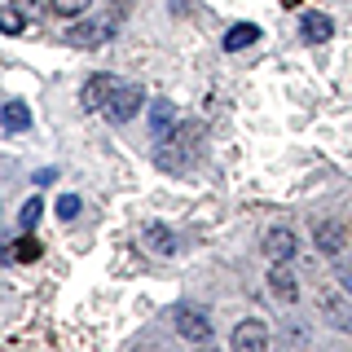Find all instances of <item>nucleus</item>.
<instances>
[{"mask_svg":"<svg viewBox=\"0 0 352 352\" xmlns=\"http://www.w3.org/2000/svg\"><path fill=\"white\" fill-rule=\"evenodd\" d=\"M282 5H300V0H282Z\"/></svg>","mask_w":352,"mask_h":352,"instance_id":"23","label":"nucleus"},{"mask_svg":"<svg viewBox=\"0 0 352 352\" xmlns=\"http://www.w3.org/2000/svg\"><path fill=\"white\" fill-rule=\"evenodd\" d=\"M58 216L71 225V220L80 216V198H75V194H62V198H58Z\"/></svg>","mask_w":352,"mask_h":352,"instance_id":"19","label":"nucleus"},{"mask_svg":"<svg viewBox=\"0 0 352 352\" xmlns=\"http://www.w3.org/2000/svg\"><path fill=\"white\" fill-rule=\"evenodd\" d=\"M203 137H207V128L198 124H176L168 137H159V150H154V163H159L163 172H181V168H190V163L198 159V150H203Z\"/></svg>","mask_w":352,"mask_h":352,"instance_id":"1","label":"nucleus"},{"mask_svg":"<svg viewBox=\"0 0 352 352\" xmlns=\"http://www.w3.org/2000/svg\"><path fill=\"white\" fill-rule=\"evenodd\" d=\"M88 5H93V0H49V9L58 18H75V14H84Z\"/></svg>","mask_w":352,"mask_h":352,"instance_id":"18","label":"nucleus"},{"mask_svg":"<svg viewBox=\"0 0 352 352\" xmlns=\"http://www.w3.org/2000/svg\"><path fill=\"white\" fill-rule=\"evenodd\" d=\"M172 322H176V335L190 339V344H207L212 339V313H203L198 304H176Z\"/></svg>","mask_w":352,"mask_h":352,"instance_id":"2","label":"nucleus"},{"mask_svg":"<svg viewBox=\"0 0 352 352\" xmlns=\"http://www.w3.org/2000/svg\"><path fill=\"white\" fill-rule=\"evenodd\" d=\"M141 106H146V93H141V84H124V80H119V88L110 93V102H106V119H115V124H128V119L141 115Z\"/></svg>","mask_w":352,"mask_h":352,"instance_id":"3","label":"nucleus"},{"mask_svg":"<svg viewBox=\"0 0 352 352\" xmlns=\"http://www.w3.org/2000/svg\"><path fill=\"white\" fill-rule=\"evenodd\" d=\"M115 22H119V18H97V22H80V27H71V36H66V40H71L75 49H97V44H102V40H110V36H115Z\"/></svg>","mask_w":352,"mask_h":352,"instance_id":"5","label":"nucleus"},{"mask_svg":"<svg viewBox=\"0 0 352 352\" xmlns=\"http://www.w3.org/2000/svg\"><path fill=\"white\" fill-rule=\"evenodd\" d=\"M119 88V80L115 75H93V80L84 84V93H80V102L88 106V110H106V102H110V93Z\"/></svg>","mask_w":352,"mask_h":352,"instance_id":"10","label":"nucleus"},{"mask_svg":"<svg viewBox=\"0 0 352 352\" xmlns=\"http://www.w3.org/2000/svg\"><path fill=\"white\" fill-rule=\"evenodd\" d=\"M330 36H335V22H330L326 14H304L300 18V40L304 44H326Z\"/></svg>","mask_w":352,"mask_h":352,"instance_id":"11","label":"nucleus"},{"mask_svg":"<svg viewBox=\"0 0 352 352\" xmlns=\"http://www.w3.org/2000/svg\"><path fill=\"white\" fill-rule=\"evenodd\" d=\"M264 256L269 260H282V264H291L295 260V251H300V242H295V229H286V225H273L269 234H264Z\"/></svg>","mask_w":352,"mask_h":352,"instance_id":"6","label":"nucleus"},{"mask_svg":"<svg viewBox=\"0 0 352 352\" xmlns=\"http://www.w3.org/2000/svg\"><path fill=\"white\" fill-rule=\"evenodd\" d=\"M5 128H9V132L31 128V110H27V102H9V106H5Z\"/></svg>","mask_w":352,"mask_h":352,"instance_id":"15","label":"nucleus"},{"mask_svg":"<svg viewBox=\"0 0 352 352\" xmlns=\"http://www.w3.org/2000/svg\"><path fill=\"white\" fill-rule=\"evenodd\" d=\"M9 260H14V264H27V260H40V242L36 238H18L14 242V247H9Z\"/></svg>","mask_w":352,"mask_h":352,"instance_id":"16","label":"nucleus"},{"mask_svg":"<svg viewBox=\"0 0 352 352\" xmlns=\"http://www.w3.org/2000/svg\"><path fill=\"white\" fill-rule=\"evenodd\" d=\"M313 247L322 251V256H339V251L348 247V225L344 220H317L313 225Z\"/></svg>","mask_w":352,"mask_h":352,"instance_id":"4","label":"nucleus"},{"mask_svg":"<svg viewBox=\"0 0 352 352\" xmlns=\"http://www.w3.org/2000/svg\"><path fill=\"white\" fill-rule=\"evenodd\" d=\"M339 282H344V291H348V300H352V269H348V273H344Z\"/></svg>","mask_w":352,"mask_h":352,"instance_id":"22","label":"nucleus"},{"mask_svg":"<svg viewBox=\"0 0 352 352\" xmlns=\"http://www.w3.org/2000/svg\"><path fill=\"white\" fill-rule=\"evenodd\" d=\"M53 181H58V172H53V168H44V172H36V185H53Z\"/></svg>","mask_w":352,"mask_h":352,"instance_id":"21","label":"nucleus"},{"mask_svg":"<svg viewBox=\"0 0 352 352\" xmlns=\"http://www.w3.org/2000/svg\"><path fill=\"white\" fill-rule=\"evenodd\" d=\"M317 304H322V313H326V322L335 326V330H352V313H348V304L339 300L335 291H322L317 295Z\"/></svg>","mask_w":352,"mask_h":352,"instance_id":"12","label":"nucleus"},{"mask_svg":"<svg viewBox=\"0 0 352 352\" xmlns=\"http://www.w3.org/2000/svg\"><path fill=\"white\" fill-rule=\"evenodd\" d=\"M40 216H44V203H40V198L22 203V212H18V229H22V234H31V229L40 225Z\"/></svg>","mask_w":352,"mask_h":352,"instance_id":"17","label":"nucleus"},{"mask_svg":"<svg viewBox=\"0 0 352 352\" xmlns=\"http://www.w3.org/2000/svg\"><path fill=\"white\" fill-rule=\"evenodd\" d=\"M256 40H260V27L238 22V27H229V36H225V53H238V49H247V44H256Z\"/></svg>","mask_w":352,"mask_h":352,"instance_id":"14","label":"nucleus"},{"mask_svg":"<svg viewBox=\"0 0 352 352\" xmlns=\"http://www.w3.org/2000/svg\"><path fill=\"white\" fill-rule=\"evenodd\" d=\"M141 247H150L154 256H176V247H181V242H176V234L163 225V220H150V225L141 229Z\"/></svg>","mask_w":352,"mask_h":352,"instance_id":"8","label":"nucleus"},{"mask_svg":"<svg viewBox=\"0 0 352 352\" xmlns=\"http://www.w3.org/2000/svg\"><path fill=\"white\" fill-rule=\"evenodd\" d=\"M172 124H176V106L172 102H154L150 106V132L154 137H168Z\"/></svg>","mask_w":352,"mask_h":352,"instance_id":"13","label":"nucleus"},{"mask_svg":"<svg viewBox=\"0 0 352 352\" xmlns=\"http://www.w3.org/2000/svg\"><path fill=\"white\" fill-rule=\"evenodd\" d=\"M229 344H234V352H264L269 348V330L260 322H238L234 335H229Z\"/></svg>","mask_w":352,"mask_h":352,"instance_id":"7","label":"nucleus"},{"mask_svg":"<svg viewBox=\"0 0 352 352\" xmlns=\"http://www.w3.org/2000/svg\"><path fill=\"white\" fill-rule=\"evenodd\" d=\"M5 31H9V36H18V31H22V14H18L14 5H5Z\"/></svg>","mask_w":352,"mask_h":352,"instance_id":"20","label":"nucleus"},{"mask_svg":"<svg viewBox=\"0 0 352 352\" xmlns=\"http://www.w3.org/2000/svg\"><path fill=\"white\" fill-rule=\"evenodd\" d=\"M269 291H273V300H282V304L300 300V282H295V273L286 269L282 260H273V269H269Z\"/></svg>","mask_w":352,"mask_h":352,"instance_id":"9","label":"nucleus"}]
</instances>
